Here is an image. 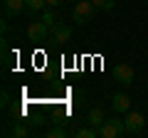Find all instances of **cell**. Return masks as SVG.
I'll use <instances>...</instances> for the list:
<instances>
[{
    "label": "cell",
    "instance_id": "cell-1",
    "mask_svg": "<svg viewBox=\"0 0 148 138\" xmlns=\"http://www.w3.org/2000/svg\"><path fill=\"white\" fill-rule=\"evenodd\" d=\"M94 10H96V5L91 0H77L74 10H72V20L77 25H86L89 20H94Z\"/></svg>",
    "mask_w": 148,
    "mask_h": 138
},
{
    "label": "cell",
    "instance_id": "cell-2",
    "mask_svg": "<svg viewBox=\"0 0 148 138\" xmlns=\"http://www.w3.org/2000/svg\"><path fill=\"white\" fill-rule=\"evenodd\" d=\"M126 133V126H123V121H119V118H106L104 123L99 126V136L101 138H119Z\"/></svg>",
    "mask_w": 148,
    "mask_h": 138
},
{
    "label": "cell",
    "instance_id": "cell-3",
    "mask_svg": "<svg viewBox=\"0 0 148 138\" xmlns=\"http://www.w3.org/2000/svg\"><path fill=\"white\" fill-rule=\"evenodd\" d=\"M123 126H126V133H131V136H141L143 128H146V116L138 111H128L126 118H123Z\"/></svg>",
    "mask_w": 148,
    "mask_h": 138
},
{
    "label": "cell",
    "instance_id": "cell-4",
    "mask_svg": "<svg viewBox=\"0 0 148 138\" xmlns=\"http://www.w3.org/2000/svg\"><path fill=\"white\" fill-rule=\"evenodd\" d=\"M114 79L119 81V84H123V86H128V84H133V67L131 64H116L114 67Z\"/></svg>",
    "mask_w": 148,
    "mask_h": 138
},
{
    "label": "cell",
    "instance_id": "cell-5",
    "mask_svg": "<svg viewBox=\"0 0 148 138\" xmlns=\"http://www.w3.org/2000/svg\"><path fill=\"white\" fill-rule=\"evenodd\" d=\"M111 109L116 113H128L131 111V96L123 94V91H119V94L111 96Z\"/></svg>",
    "mask_w": 148,
    "mask_h": 138
},
{
    "label": "cell",
    "instance_id": "cell-6",
    "mask_svg": "<svg viewBox=\"0 0 148 138\" xmlns=\"http://www.w3.org/2000/svg\"><path fill=\"white\" fill-rule=\"evenodd\" d=\"M47 35H52V30H49L45 22H32L30 27H27V37L30 40H35V42H42Z\"/></svg>",
    "mask_w": 148,
    "mask_h": 138
},
{
    "label": "cell",
    "instance_id": "cell-7",
    "mask_svg": "<svg viewBox=\"0 0 148 138\" xmlns=\"http://www.w3.org/2000/svg\"><path fill=\"white\" fill-rule=\"evenodd\" d=\"M25 10V0H3V12L5 17H15Z\"/></svg>",
    "mask_w": 148,
    "mask_h": 138
},
{
    "label": "cell",
    "instance_id": "cell-8",
    "mask_svg": "<svg viewBox=\"0 0 148 138\" xmlns=\"http://www.w3.org/2000/svg\"><path fill=\"white\" fill-rule=\"evenodd\" d=\"M52 37L57 40V42H67V40H72V27H69V25H62V22H57V25L52 27Z\"/></svg>",
    "mask_w": 148,
    "mask_h": 138
},
{
    "label": "cell",
    "instance_id": "cell-9",
    "mask_svg": "<svg viewBox=\"0 0 148 138\" xmlns=\"http://www.w3.org/2000/svg\"><path fill=\"white\" fill-rule=\"evenodd\" d=\"M86 121H89V126L99 128L101 123L106 121V118H104V111H101V106H94V109H91V111H89V116H86Z\"/></svg>",
    "mask_w": 148,
    "mask_h": 138
},
{
    "label": "cell",
    "instance_id": "cell-10",
    "mask_svg": "<svg viewBox=\"0 0 148 138\" xmlns=\"http://www.w3.org/2000/svg\"><path fill=\"white\" fill-rule=\"evenodd\" d=\"M30 133H32V128L27 126L25 121H17L15 126L10 128V136H12V138H27V136H30Z\"/></svg>",
    "mask_w": 148,
    "mask_h": 138
},
{
    "label": "cell",
    "instance_id": "cell-11",
    "mask_svg": "<svg viewBox=\"0 0 148 138\" xmlns=\"http://www.w3.org/2000/svg\"><path fill=\"white\" fill-rule=\"evenodd\" d=\"M45 5H47V0H25V10H30L32 15L35 12H42Z\"/></svg>",
    "mask_w": 148,
    "mask_h": 138
},
{
    "label": "cell",
    "instance_id": "cell-12",
    "mask_svg": "<svg viewBox=\"0 0 148 138\" xmlns=\"http://www.w3.org/2000/svg\"><path fill=\"white\" fill-rule=\"evenodd\" d=\"M96 136H99V128H94V126L74 131V138H96Z\"/></svg>",
    "mask_w": 148,
    "mask_h": 138
},
{
    "label": "cell",
    "instance_id": "cell-13",
    "mask_svg": "<svg viewBox=\"0 0 148 138\" xmlns=\"http://www.w3.org/2000/svg\"><path fill=\"white\" fill-rule=\"evenodd\" d=\"M64 136H67V131L62 128V123H57L54 128H49V131L45 133V138H64Z\"/></svg>",
    "mask_w": 148,
    "mask_h": 138
},
{
    "label": "cell",
    "instance_id": "cell-14",
    "mask_svg": "<svg viewBox=\"0 0 148 138\" xmlns=\"http://www.w3.org/2000/svg\"><path fill=\"white\" fill-rule=\"evenodd\" d=\"M42 22H45V25L49 27V30H52V27L57 25V17H54V12H49V10H45V12H42Z\"/></svg>",
    "mask_w": 148,
    "mask_h": 138
},
{
    "label": "cell",
    "instance_id": "cell-15",
    "mask_svg": "<svg viewBox=\"0 0 148 138\" xmlns=\"http://www.w3.org/2000/svg\"><path fill=\"white\" fill-rule=\"evenodd\" d=\"M91 3H94L99 10H114V5H116L114 0H91Z\"/></svg>",
    "mask_w": 148,
    "mask_h": 138
},
{
    "label": "cell",
    "instance_id": "cell-16",
    "mask_svg": "<svg viewBox=\"0 0 148 138\" xmlns=\"http://www.w3.org/2000/svg\"><path fill=\"white\" fill-rule=\"evenodd\" d=\"M0 104H3V106H8V104H10V94H8V91H3V94H0Z\"/></svg>",
    "mask_w": 148,
    "mask_h": 138
},
{
    "label": "cell",
    "instance_id": "cell-17",
    "mask_svg": "<svg viewBox=\"0 0 148 138\" xmlns=\"http://www.w3.org/2000/svg\"><path fill=\"white\" fill-rule=\"evenodd\" d=\"M47 5H52V8H57V5H62V0H47Z\"/></svg>",
    "mask_w": 148,
    "mask_h": 138
}]
</instances>
